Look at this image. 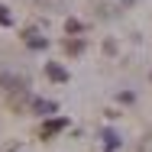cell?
Listing matches in <instances>:
<instances>
[{
	"label": "cell",
	"instance_id": "1",
	"mask_svg": "<svg viewBox=\"0 0 152 152\" xmlns=\"http://www.w3.org/2000/svg\"><path fill=\"white\" fill-rule=\"evenodd\" d=\"M45 75H49L52 81H68V71H65L61 65H55V61H49V65H45Z\"/></svg>",
	"mask_w": 152,
	"mask_h": 152
},
{
	"label": "cell",
	"instance_id": "2",
	"mask_svg": "<svg viewBox=\"0 0 152 152\" xmlns=\"http://www.w3.org/2000/svg\"><path fill=\"white\" fill-rule=\"evenodd\" d=\"M65 126H68L65 120H49V123H42V136L49 139V136H55V133H61Z\"/></svg>",
	"mask_w": 152,
	"mask_h": 152
},
{
	"label": "cell",
	"instance_id": "3",
	"mask_svg": "<svg viewBox=\"0 0 152 152\" xmlns=\"http://www.w3.org/2000/svg\"><path fill=\"white\" fill-rule=\"evenodd\" d=\"M32 107H36L39 113H55V110H58L55 100H32Z\"/></svg>",
	"mask_w": 152,
	"mask_h": 152
},
{
	"label": "cell",
	"instance_id": "4",
	"mask_svg": "<svg viewBox=\"0 0 152 152\" xmlns=\"http://www.w3.org/2000/svg\"><path fill=\"white\" fill-rule=\"evenodd\" d=\"M26 42H29V49H45V39H42V36H39V32H26Z\"/></svg>",
	"mask_w": 152,
	"mask_h": 152
},
{
	"label": "cell",
	"instance_id": "5",
	"mask_svg": "<svg viewBox=\"0 0 152 152\" xmlns=\"http://www.w3.org/2000/svg\"><path fill=\"white\" fill-rule=\"evenodd\" d=\"M104 139H107V146H110V149H117V146H120V139H117V133H110V129L104 133Z\"/></svg>",
	"mask_w": 152,
	"mask_h": 152
},
{
	"label": "cell",
	"instance_id": "6",
	"mask_svg": "<svg viewBox=\"0 0 152 152\" xmlns=\"http://www.w3.org/2000/svg\"><path fill=\"white\" fill-rule=\"evenodd\" d=\"M13 23V16H10V10L7 7H0V26H10Z\"/></svg>",
	"mask_w": 152,
	"mask_h": 152
},
{
	"label": "cell",
	"instance_id": "7",
	"mask_svg": "<svg viewBox=\"0 0 152 152\" xmlns=\"http://www.w3.org/2000/svg\"><path fill=\"white\" fill-rule=\"evenodd\" d=\"M65 29H68V32H81V29H84V26H81L78 20H68V23H65Z\"/></svg>",
	"mask_w": 152,
	"mask_h": 152
},
{
	"label": "cell",
	"instance_id": "8",
	"mask_svg": "<svg viewBox=\"0 0 152 152\" xmlns=\"http://www.w3.org/2000/svg\"><path fill=\"white\" fill-rule=\"evenodd\" d=\"M123 3H129V0H123Z\"/></svg>",
	"mask_w": 152,
	"mask_h": 152
}]
</instances>
